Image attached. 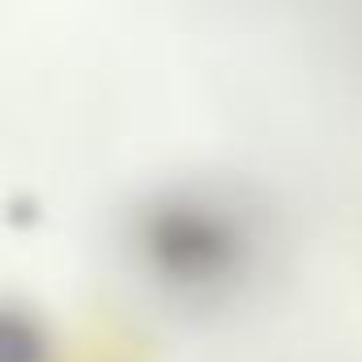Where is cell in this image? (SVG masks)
I'll list each match as a JSON object with an SVG mask.
<instances>
[{
    "label": "cell",
    "mask_w": 362,
    "mask_h": 362,
    "mask_svg": "<svg viewBox=\"0 0 362 362\" xmlns=\"http://www.w3.org/2000/svg\"><path fill=\"white\" fill-rule=\"evenodd\" d=\"M141 243L149 264L175 286H214L243 260L239 222L197 197L158 201L141 222Z\"/></svg>",
    "instance_id": "obj_1"
},
{
    "label": "cell",
    "mask_w": 362,
    "mask_h": 362,
    "mask_svg": "<svg viewBox=\"0 0 362 362\" xmlns=\"http://www.w3.org/2000/svg\"><path fill=\"white\" fill-rule=\"evenodd\" d=\"M0 362H43V332L26 311L0 307Z\"/></svg>",
    "instance_id": "obj_2"
}]
</instances>
